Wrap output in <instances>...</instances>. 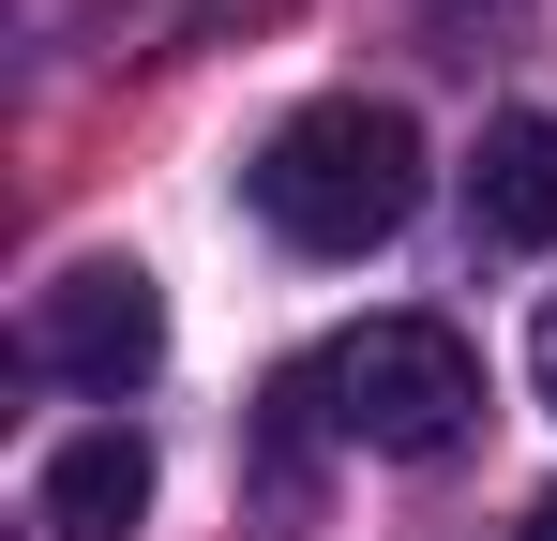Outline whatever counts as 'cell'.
I'll return each instance as SVG.
<instances>
[{"instance_id":"cell-7","label":"cell","mask_w":557,"mask_h":541,"mask_svg":"<svg viewBox=\"0 0 557 541\" xmlns=\"http://www.w3.org/2000/svg\"><path fill=\"white\" fill-rule=\"evenodd\" d=\"M528 541H557V496H528Z\"/></svg>"},{"instance_id":"cell-1","label":"cell","mask_w":557,"mask_h":541,"mask_svg":"<svg viewBox=\"0 0 557 541\" xmlns=\"http://www.w3.org/2000/svg\"><path fill=\"white\" fill-rule=\"evenodd\" d=\"M257 226H272L286 256H376L407 211H422V136H407V105H362V90H332V105H301L257 136Z\"/></svg>"},{"instance_id":"cell-5","label":"cell","mask_w":557,"mask_h":541,"mask_svg":"<svg viewBox=\"0 0 557 541\" xmlns=\"http://www.w3.org/2000/svg\"><path fill=\"white\" fill-rule=\"evenodd\" d=\"M30 512H46V541H136V527H151V437H136V422H91V437H61Z\"/></svg>"},{"instance_id":"cell-3","label":"cell","mask_w":557,"mask_h":541,"mask_svg":"<svg viewBox=\"0 0 557 541\" xmlns=\"http://www.w3.org/2000/svg\"><path fill=\"white\" fill-rule=\"evenodd\" d=\"M15 347L46 361V376H76V391H136L151 361H166V286L136 256H76L30 286V331Z\"/></svg>"},{"instance_id":"cell-4","label":"cell","mask_w":557,"mask_h":541,"mask_svg":"<svg viewBox=\"0 0 557 541\" xmlns=\"http://www.w3.org/2000/svg\"><path fill=\"white\" fill-rule=\"evenodd\" d=\"M467 226L497 256H557V121L543 105H497L482 151H467Z\"/></svg>"},{"instance_id":"cell-6","label":"cell","mask_w":557,"mask_h":541,"mask_svg":"<svg viewBox=\"0 0 557 541\" xmlns=\"http://www.w3.org/2000/svg\"><path fill=\"white\" fill-rule=\"evenodd\" d=\"M528 391H543V406H557V301H543V316H528Z\"/></svg>"},{"instance_id":"cell-2","label":"cell","mask_w":557,"mask_h":541,"mask_svg":"<svg viewBox=\"0 0 557 541\" xmlns=\"http://www.w3.org/2000/svg\"><path fill=\"white\" fill-rule=\"evenodd\" d=\"M317 391H332V437L392 451V466H437L482 422V347L453 316H362L347 347H317Z\"/></svg>"}]
</instances>
